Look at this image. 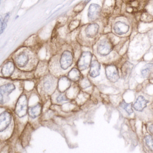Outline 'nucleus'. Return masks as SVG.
Wrapping results in <instances>:
<instances>
[{
  "label": "nucleus",
  "instance_id": "28",
  "mask_svg": "<svg viewBox=\"0 0 153 153\" xmlns=\"http://www.w3.org/2000/svg\"><path fill=\"white\" fill-rule=\"evenodd\" d=\"M149 130L150 131V133L153 135V124H151L149 127Z\"/></svg>",
  "mask_w": 153,
  "mask_h": 153
},
{
  "label": "nucleus",
  "instance_id": "18",
  "mask_svg": "<svg viewBox=\"0 0 153 153\" xmlns=\"http://www.w3.org/2000/svg\"><path fill=\"white\" fill-rule=\"evenodd\" d=\"M141 73L144 78L153 79V64L148 63L146 64L141 69Z\"/></svg>",
  "mask_w": 153,
  "mask_h": 153
},
{
  "label": "nucleus",
  "instance_id": "2",
  "mask_svg": "<svg viewBox=\"0 0 153 153\" xmlns=\"http://www.w3.org/2000/svg\"><path fill=\"white\" fill-rule=\"evenodd\" d=\"M92 57L93 55L90 52L85 51L82 53L78 61V68L81 71L87 69L92 62Z\"/></svg>",
  "mask_w": 153,
  "mask_h": 153
},
{
  "label": "nucleus",
  "instance_id": "10",
  "mask_svg": "<svg viewBox=\"0 0 153 153\" xmlns=\"http://www.w3.org/2000/svg\"><path fill=\"white\" fill-rule=\"evenodd\" d=\"M15 69L14 62L12 61H8L2 66L1 69V73L3 76H10L14 73Z\"/></svg>",
  "mask_w": 153,
  "mask_h": 153
},
{
  "label": "nucleus",
  "instance_id": "4",
  "mask_svg": "<svg viewBox=\"0 0 153 153\" xmlns=\"http://www.w3.org/2000/svg\"><path fill=\"white\" fill-rule=\"evenodd\" d=\"M113 48V44L111 41L108 39H104L98 44L97 52L101 56H105L110 54Z\"/></svg>",
  "mask_w": 153,
  "mask_h": 153
},
{
  "label": "nucleus",
  "instance_id": "6",
  "mask_svg": "<svg viewBox=\"0 0 153 153\" xmlns=\"http://www.w3.org/2000/svg\"><path fill=\"white\" fill-rule=\"evenodd\" d=\"M105 74L111 82L115 83L120 79V75L117 67L114 65H109L105 67Z\"/></svg>",
  "mask_w": 153,
  "mask_h": 153
},
{
  "label": "nucleus",
  "instance_id": "14",
  "mask_svg": "<svg viewBox=\"0 0 153 153\" xmlns=\"http://www.w3.org/2000/svg\"><path fill=\"white\" fill-rule=\"evenodd\" d=\"M149 101L142 96H140L137 98L136 102L133 105V107L136 111H142L147 106Z\"/></svg>",
  "mask_w": 153,
  "mask_h": 153
},
{
  "label": "nucleus",
  "instance_id": "7",
  "mask_svg": "<svg viewBox=\"0 0 153 153\" xmlns=\"http://www.w3.org/2000/svg\"><path fill=\"white\" fill-rule=\"evenodd\" d=\"M102 8L99 5L96 4H91L88 10V16L90 21L97 20L101 16Z\"/></svg>",
  "mask_w": 153,
  "mask_h": 153
},
{
  "label": "nucleus",
  "instance_id": "26",
  "mask_svg": "<svg viewBox=\"0 0 153 153\" xmlns=\"http://www.w3.org/2000/svg\"><path fill=\"white\" fill-rule=\"evenodd\" d=\"M68 99L64 95H59L56 98V101L58 103H60L63 101H68Z\"/></svg>",
  "mask_w": 153,
  "mask_h": 153
},
{
  "label": "nucleus",
  "instance_id": "17",
  "mask_svg": "<svg viewBox=\"0 0 153 153\" xmlns=\"http://www.w3.org/2000/svg\"><path fill=\"white\" fill-rule=\"evenodd\" d=\"M42 106L40 103L37 104L34 106H30L28 108V113L29 116L32 119H35L41 114Z\"/></svg>",
  "mask_w": 153,
  "mask_h": 153
},
{
  "label": "nucleus",
  "instance_id": "22",
  "mask_svg": "<svg viewBox=\"0 0 153 153\" xmlns=\"http://www.w3.org/2000/svg\"><path fill=\"white\" fill-rule=\"evenodd\" d=\"M120 106L123 109L125 110L129 115H130L133 113L132 103H127L125 101H123L121 103Z\"/></svg>",
  "mask_w": 153,
  "mask_h": 153
},
{
  "label": "nucleus",
  "instance_id": "3",
  "mask_svg": "<svg viewBox=\"0 0 153 153\" xmlns=\"http://www.w3.org/2000/svg\"><path fill=\"white\" fill-rule=\"evenodd\" d=\"M16 89L15 85L7 83L2 85L0 88V102L1 104L6 103L9 99V95Z\"/></svg>",
  "mask_w": 153,
  "mask_h": 153
},
{
  "label": "nucleus",
  "instance_id": "24",
  "mask_svg": "<svg viewBox=\"0 0 153 153\" xmlns=\"http://www.w3.org/2000/svg\"><path fill=\"white\" fill-rule=\"evenodd\" d=\"M146 143L151 150L153 151V138L150 135H147L145 137Z\"/></svg>",
  "mask_w": 153,
  "mask_h": 153
},
{
  "label": "nucleus",
  "instance_id": "5",
  "mask_svg": "<svg viewBox=\"0 0 153 153\" xmlns=\"http://www.w3.org/2000/svg\"><path fill=\"white\" fill-rule=\"evenodd\" d=\"M73 57L71 52L65 51L62 53L60 59L61 68L63 70H66L72 65Z\"/></svg>",
  "mask_w": 153,
  "mask_h": 153
},
{
  "label": "nucleus",
  "instance_id": "1",
  "mask_svg": "<svg viewBox=\"0 0 153 153\" xmlns=\"http://www.w3.org/2000/svg\"><path fill=\"white\" fill-rule=\"evenodd\" d=\"M28 101L26 95L20 96L18 100L15 108V112L19 118L25 117L28 113Z\"/></svg>",
  "mask_w": 153,
  "mask_h": 153
},
{
  "label": "nucleus",
  "instance_id": "16",
  "mask_svg": "<svg viewBox=\"0 0 153 153\" xmlns=\"http://www.w3.org/2000/svg\"><path fill=\"white\" fill-rule=\"evenodd\" d=\"M55 80L54 79L51 77H48L45 79L43 82V88L45 92L51 93L55 88Z\"/></svg>",
  "mask_w": 153,
  "mask_h": 153
},
{
  "label": "nucleus",
  "instance_id": "20",
  "mask_svg": "<svg viewBox=\"0 0 153 153\" xmlns=\"http://www.w3.org/2000/svg\"><path fill=\"white\" fill-rule=\"evenodd\" d=\"M133 64H131L130 62H125L122 68V73L123 76L124 77H127L128 75H129L133 68Z\"/></svg>",
  "mask_w": 153,
  "mask_h": 153
},
{
  "label": "nucleus",
  "instance_id": "15",
  "mask_svg": "<svg viewBox=\"0 0 153 153\" xmlns=\"http://www.w3.org/2000/svg\"><path fill=\"white\" fill-rule=\"evenodd\" d=\"M89 74L90 76L95 78L100 75L101 65L97 60H94L91 62L90 66Z\"/></svg>",
  "mask_w": 153,
  "mask_h": 153
},
{
  "label": "nucleus",
  "instance_id": "9",
  "mask_svg": "<svg viewBox=\"0 0 153 153\" xmlns=\"http://www.w3.org/2000/svg\"><path fill=\"white\" fill-rule=\"evenodd\" d=\"M113 29L116 34L121 36L129 32L130 27L125 22L118 21L114 24Z\"/></svg>",
  "mask_w": 153,
  "mask_h": 153
},
{
  "label": "nucleus",
  "instance_id": "19",
  "mask_svg": "<svg viewBox=\"0 0 153 153\" xmlns=\"http://www.w3.org/2000/svg\"><path fill=\"white\" fill-rule=\"evenodd\" d=\"M79 69L73 68L68 74V77L71 81L76 82L80 77V72Z\"/></svg>",
  "mask_w": 153,
  "mask_h": 153
},
{
  "label": "nucleus",
  "instance_id": "25",
  "mask_svg": "<svg viewBox=\"0 0 153 153\" xmlns=\"http://www.w3.org/2000/svg\"><path fill=\"white\" fill-rule=\"evenodd\" d=\"M79 23H80V22L78 20H75L71 21L69 25V29L71 31L75 30L79 26Z\"/></svg>",
  "mask_w": 153,
  "mask_h": 153
},
{
  "label": "nucleus",
  "instance_id": "13",
  "mask_svg": "<svg viewBox=\"0 0 153 153\" xmlns=\"http://www.w3.org/2000/svg\"><path fill=\"white\" fill-rule=\"evenodd\" d=\"M28 62L29 56L26 53L24 52L19 53L16 58V64L19 68H25L27 65Z\"/></svg>",
  "mask_w": 153,
  "mask_h": 153
},
{
  "label": "nucleus",
  "instance_id": "23",
  "mask_svg": "<svg viewBox=\"0 0 153 153\" xmlns=\"http://www.w3.org/2000/svg\"><path fill=\"white\" fill-rule=\"evenodd\" d=\"M80 86L83 89H85L91 86V84L90 81L87 78H83L79 83Z\"/></svg>",
  "mask_w": 153,
  "mask_h": 153
},
{
  "label": "nucleus",
  "instance_id": "8",
  "mask_svg": "<svg viewBox=\"0 0 153 153\" xmlns=\"http://www.w3.org/2000/svg\"><path fill=\"white\" fill-rule=\"evenodd\" d=\"M12 117L10 114L5 111L0 115V131H5L11 123Z\"/></svg>",
  "mask_w": 153,
  "mask_h": 153
},
{
  "label": "nucleus",
  "instance_id": "11",
  "mask_svg": "<svg viewBox=\"0 0 153 153\" xmlns=\"http://www.w3.org/2000/svg\"><path fill=\"white\" fill-rule=\"evenodd\" d=\"M70 80L66 77H62L59 79L58 83V89L60 93H64L69 88L71 85Z\"/></svg>",
  "mask_w": 153,
  "mask_h": 153
},
{
  "label": "nucleus",
  "instance_id": "12",
  "mask_svg": "<svg viewBox=\"0 0 153 153\" xmlns=\"http://www.w3.org/2000/svg\"><path fill=\"white\" fill-rule=\"evenodd\" d=\"M99 29V26L98 24L96 23L90 24L86 28V35L88 38H94L98 34Z\"/></svg>",
  "mask_w": 153,
  "mask_h": 153
},
{
  "label": "nucleus",
  "instance_id": "27",
  "mask_svg": "<svg viewBox=\"0 0 153 153\" xmlns=\"http://www.w3.org/2000/svg\"><path fill=\"white\" fill-rule=\"evenodd\" d=\"M7 23L2 21V18H1V33L2 34L7 27Z\"/></svg>",
  "mask_w": 153,
  "mask_h": 153
},
{
  "label": "nucleus",
  "instance_id": "21",
  "mask_svg": "<svg viewBox=\"0 0 153 153\" xmlns=\"http://www.w3.org/2000/svg\"><path fill=\"white\" fill-rule=\"evenodd\" d=\"M140 19L144 23H151L153 21V17L147 12H143L140 16Z\"/></svg>",
  "mask_w": 153,
  "mask_h": 153
}]
</instances>
